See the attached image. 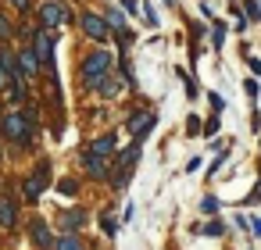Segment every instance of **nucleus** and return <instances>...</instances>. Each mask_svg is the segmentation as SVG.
I'll list each match as a JSON object with an SVG mask.
<instances>
[{
  "label": "nucleus",
  "mask_w": 261,
  "mask_h": 250,
  "mask_svg": "<svg viewBox=\"0 0 261 250\" xmlns=\"http://www.w3.org/2000/svg\"><path fill=\"white\" fill-rule=\"evenodd\" d=\"M4 136H8V140H18V143H29V136H33V118L22 115V111L4 115Z\"/></svg>",
  "instance_id": "obj_1"
},
{
  "label": "nucleus",
  "mask_w": 261,
  "mask_h": 250,
  "mask_svg": "<svg viewBox=\"0 0 261 250\" xmlns=\"http://www.w3.org/2000/svg\"><path fill=\"white\" fill-rule=\"evenodd\" d=\"M108 72H111V54L108 50H97V54H90L86 58V65H83V79L93 86V82H100V79H108Z\"/></svg>",
  "instance_id": "obj_2"
},
{
  "label": "nucleus",
  "mask_w": 261,
  "mask_h": 250,
  "mask_svg": "<svg viewBox=\"0 0 261 250\" xmlns=\"http://www.w3.org/2000/svg\"><path fill=\"white\" fill-rule=\"evenodd\" d=\"M33 54H36V61H40V65L54 68V33H50V29L33 33Z\"/></svg>",
  "instance_id": "obj_3"
},
{
  "label": "nucleus",
  "mask_w": 261,
  "mask_h": 250,
  "mask_svg": "<svg viewBox=\"0 0 261 250\" xmlns=\"http://www.w3.org/2000/svg\"><path fill=\"white\" fill-rule=\"evenodd\" d=\"M68 18H72L68 8L58 4V0H47V4H40V22H43V29H58V25L68 22Z\"/></svg>",
  "instance_id": "obj_4"
},
{
  "label": "nucleus",
  "mask_w": 261,
  "mask_h": 250,
  "mask_svg": "<svg viewBox=\"0 0 261 250\" xmlns=\"http://www.w3.org/2000/svg\"><path fill=\"white\" fill-rule=\"evenodd\" d=\"M47 175H50V168H47V164H40V168L29 175V182H25V200H40V193H43V189H47V182H50Z\"/></svg>",
  "instance_id": "obj_5"
},
{
  "label": "nucleus",
  "mask_w": 261,
  "mask_h": 250,
  "mask_svg": "<svg viewBox=\"0 0 261 250\" xmlns=\"http://www.w3.org/2000/svg\"><path fill=\"white\" fill-rule=\"evenodd\" d=\"M83 33H86L90 40H108V36H111V25H108L104 18H97V15H83Z\"/></svg>",
  "instance_id": "obj_6"
},
{
  "label": "nucleus",
  "mask_w": 261,
  "mask_h": 250,
  "mask_svg": "<svg viewBox=\"0 0 261 250\" xmlns=\"http://www.w3.org/2000/svg\"><path fill=\"white\" fill-rule=\"evenodd\" d=\"M125 125H129V132H133L136 140H143V136L154 129V115H150V111H136V115H133Z\"/></svg>",
  "instance_id": "obj_7"
},
{
  "label": "nucleus",
  "mask_w": 261,
  "mask_h": 250,
  "mask_svg": "<svg viewBox=\"0 0 261 250\" xmlns=\"http://www.w3.org/2000/svg\"><path fill=\"white\" fill-rule=\"evenodd\" d=\"M29 232H33V243H36L40 250H50V246H54V239H50V229H47V221H40V218H36V221L29 225Z\"/></svg>",
  "instance_id": "obj_8"
},
{
  "label": "nucleus",
  "mask_w": 261,
  "mask_h": 250,
  "mask_svg": "<svg viewBox=\"0 0 261 250\" xmlns=\"http://www.w3.org/2000/svg\"><path fill=\"white\" fill-rule=\"evenodd\" d=\"M83 164H86V172H90L93 179H104V175H108V161H104L100 154H93V150L83 157Z\"/></svg>",
  "instance_id": "obj_9"
},
{
  "label": "nucleus",
  "mask_w": 261,
  "mask_h": 250,
  "mask_svg": "<svg viewBox=\"0 0 261 250\" xmlns=\"http://www.w3.org/2000/svg\"><path fill=\"white\" fill-rule=\"evenodd\" d=\"M15 218H18L15 200H11V197H0V225H4V229H11V225H15Z\"/></svg>",
  "instance_id": "obj_10"
},
{
  "label": "nucleus",
  "mask_w": 261,
  "mask_h": 250,
  "mask_svg": "<svg viewBox=\"0 0 261 250\" xmlns=\"http://www.w3.org/2000/svg\"><path fill=\"white\" fill-rule=\"evenodd\" d=\"M15 61H18V72H22V75H36V72H40V61H36L33 47H29V50H22Z\"/></svg>",
  "instance_id": "obj_11"
},
{
  "label": "nucleus",
  "mask_w": 261,
  "mask_h": 250,
  "mask_svg": "<svg viewBox=\"0 0 261 250\" xmlns=\"http://www.w3.org/2000/svg\"><path fill=\"white\" fill-rule=\"evenodd\" d=\"M90 150H93V154H100V157H108V154L115 150V136H100V140H93V143H90Z\"/></svg>",
  "instance_id": "obj_12"
},
{
  "label": "nucleus",
  "mask_w": 261,
  "mask_h": 250,
  "mask_svg": "<svg viewBox=\"0 0 261 250\" xmlns=\"http://www.w3.org/2000/svg\"><path fill=\"white\" fill-rule=\"evenodd\" d=\"M61 221H65V229H72V232H75V229L86 221V214H83V211H65V214H61Z\"/></svg>",
  "instance_id": "obj_13"
},
{
  "label": "nucleus",
  "mask_w": 261,
  "mask_h": 250,
  "mask_svg": "<svg viewBox=\"0 0 261 250\" xmlns=\"http://www.w3.org/2000/svg\"><path fill=\"white\" fill-rule=\"evenodd\" d=\"M100 93H104V97H118V93H122V82H118V79H100Z\"/></svg>",
  "instance_id": "obj_14"
},
{
  "label": "nucleus",
  "mask_w": 261,
  "mask_h": 250,
  "mask_svg": "<svg viewBox=\"0 0 261 250\" xmlns=\"http://www.w3.org/2000/svg\"><path fill=\"white\" fill-rule=\"evenodd\" d=\"M54 250H83V243H79V239L68 232V236H61V239L54 243Z\"/></svg>",
  "instance_id": "obj_15"
},
{
  "label": "nucleus",
  "mask_w": 261,
  "mask_h": 250,
  "mask_svg": "<svg viewBox=\"0 0 261 250\" xmlns=\"http://www.w3.org/2000/svg\"><path fill=\"white\" fill-rule=\"evenodd\" d=\"M200 207H204L207 214H215V211H218V200H215V197H204V204H200Z\"/></svg>",
  "instance_id": "obj_16"
},
{
  "label": "nucleus",
  "mask_w": 261,
  "mask_h": 250,
  "mask_svg": "<svg viewBox=\"0 0 261 250\" xmlns=\"http://www.w3.org/2000/svg\"><path fill=\"white\" fill-rule=\"evenodd\" d=\"M8 36H11V22L0 15V40H8Z\"/></svg>",
  "instance_id": "obj_17"
},
{
  "label": "nucleus",
  "mask_w": 261,
  "mask_h": 250,
  "mask_svg": "<svg viewBox=\"0 0 261 250\" xmlns=\"http://www.w3.org/2000/svg\"><path fill=\"white\" fill-rule=\"evenodd\" d=\"M115 229H118V221H115L111 214H104V232H115Z\"/></svg>",
  "instance_id": "obj_18"
},
{
  "label": "nucleus",
  "mask_w": 261,
  "mask_h": 250,
  "mask_svg": "<svg viewBox=\"0 0 261 250\" xmlns=\"http://www.w3.org/2000/svg\"><path fill=\"white\" fill-rule=\"evenodd\" d=\"M204 236H222V225H218V221H211V225L204 229Z\"/></svg>",
  "instance_id": "obj_19"
},
{
  "label": "nucleus",
  "mask_w": 261,
  "mask_h": 250,
  "mask_svg": "<svg viewBox=\"0 0 261 250\" xmlns=\"http://www.w3.org/2000/svg\"><path fill=\"white\" fill-rule=\"evenodd\" d=\"M108 22H111L115 29H122V15H118V11H111V15H108Z\"/></svg>",
  "instance_id": "obj_20"
},
{
  "label": "nucleus",
  "mask_w": 261,
  "mask_h": 250,
  "mask_svg": "<svg viewBox=\"0 0 261 250\" xmlns=\"http://www.w3.org/2000/svg\"><path fill=\"white\" fill-rule=\"evenodd\" d=\"M61 193H68V197H72V193H75V182H72V179H65V182H61Z\"/></svg>",
  "instance_id": "obj_21"
},
{
  "label": "nucleus",
  "mask_w": 261,
  "mask_h": 250,
  "mask_svg": "<svg viewBox=\"0 0 261 250\" xmlns=\"http://www.w3.org/2000/svg\"><path fill=\"white\" fill-rule=\"evenodd\" d=\"M11 4H15L18 11H29V4H33V0H11Z\"/></svg>",
  "instance_id": "obj_22"
},
{
  "label": "nucleus",
  "mask_w": 261,
  "mask_h": 250,
  "mask_svg": "<svg viewBox=\"0 0 261 250\" xmlns=\"http://www.w3.org/2000/svg\"><path fill=\"white\" fill-rule=\"evenodd\" d=\"M8 86H11V79H8V72H4V68H0V90H8Z\"/></svg>",
  "instance_id": "obj_23"
},
{
  "label": "nucleus",
  "mask_w": 261,
  "mask_h": 250,
  "mask_svg": "<svg viewBox=\"0 0 261 250\" xmlns=\"http://www.w3.org/2000/svg\"><path fill=\"white\" fill-rule=\"evenodd\" d=\"M250 68H254V75H261V61L257 58H250Z\"/></svg>",
  "instance_id": "obj_24"
},
{
  "label": "nucleus",
  "mask_w": 261,
  "mask_h": 250,
  "mask_svg": "<svg viewBox=\"0 0 261 250\" xmlns=\"http://www.w3.org/2000/svg\"><path fill=\"white\" fill-rule=\"evenodd\" d=\"M250 229H254V236H261V218H254V221H250Z\"/></svg>",
  "instance_id": "obj_25"
}]
</instances>
